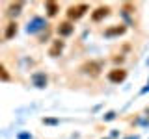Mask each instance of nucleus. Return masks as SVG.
<instances>
[{
  "instance_id": "nucleus-1",
  "label": "nucleus",
  "mask_w": 149,
  "mask_h": 139,
  "mask_svg": "<svg viewBox=\"0 0 149 139\" xmlns=\"http://www.w3.org/2000/svg\"><path fill=\"white\" fill-rule=\"evenodd\" d=\"M80 71L84 74H88L90 78H95V76H99L101 71H102V61H101V59H90V61H84L80 65Z\"/></svg>"
},
{
  "instance_id": "nucleus-2",
  "label": "nucleus",
  "mask_w": 149,
  "mask_h": 139,
  "mask_svg": "<svg viewBox=\"0 0 149 139\" xmlns=\"http://www.w3.org/2000/svg\"><path fill=\"white\" fill-rule=\"evenodd\" d=\"M88 9H90V6H88V4H77V6H69V8H67V19H69V22L82 19L84 15H86Z\"/></svg>"
},
{
  "instance_id": "nucleus-3",
  "label": "nucleus",
  "mask_w": 149,
  "mask_h": 139,
  "mask_svg": "<svg viewBox=\"0 0 149 139\" xmlns=\"http://www.w3.org/2000/svg\"><path fill=\"white\" fill-rule=\"evenodd\" d=\"M106 78H108V82H112V83H121L127 78V71L121 69V67H116V69H112V71H108Z\"/></svg>"
},
{
  "instance_id": "nucleus-4",
  "label": "nucleus",
  "mask_w": 149,
  "mask_h": 139,
  "mask_svg": "<svg viewBox=\"0 0 149 139\" xmlns=\"http://www.w3.org/2000/svg\"><path fill=\"white\" fill-rule=\"evenodd\" d=\"M110 15V8L108 6H99V8H95L91 11V21L93 22H101L104 17H108Z\"/></svg>"
},
{
  "instance_id": "nucleus-5",
  "label": "nucleus",
  "mask_w": 149,
  "mask_h": 139,
  "mask_svg": "<svg viewBox=\"0 0 149 139\" xmlns=\"http://www.w3.org/2000/svg\"><path fill=\"white\" fill-rule=\"evenodd\" d=\"M56 32H58V35L67 37V35H71L73 32H74V24H73V22H69V21H62L58 24V28H56Z\"/></svg>"
},
{
  "instance_id": "nucleus-6",
  "label": "nucleus",
  "mask_w": 149,
  "mask_h": 139,
  "mask_svg": "<svg viewBox=\"0 0 149 139\" xmlns=\"http://www.w3.org/2000/svg\"><path fill=\"white\" fill-rule=\"evenodd\" d=\"M63 48H65V41L54 39L52 41V46L49 48V56H50V58H58V56L63 52Z\"/></svg>"
},
{
  "instance_id": "nucleus-7",
  "label": "nucleus",
  "mask_w": 149,
  "mask_h": 139,
  "mask_svg": "<svg viewBox=\"0 0 149 139\" xmlns=\"http://www.w3.org/2000/svg\"><path fill=\"white\" fill-rule=\"evenodd\" d=\"M125 32H127V26L116 24V26H112V28H106V30H104V35L106 37H114V35H123Z\"/></svg>"
},
{
  "instance_id": "nucleus-8",
  "label": "nucleus",
  "mask_w": 149,
  "mask_h": 139,
  "mask_svg": "<svg viewBox=\"0 0 149 139\" xmlns=\"http://www.w3.org/2000/svg\"><path fill=\"white\" fill-rule=\"evenodd\" d=\"M17 30H19V24H17L15 21L8 22V26H6V32H4V39H13V37L17 35Z\"/></svg>"
},
{
  "instance_id": "nucleus-9",
  "label": "nucleus",
  "mask_w": 149,
  "mask_h": 139,
  "mask_svg": "<svg viewBox=\"0 0 149 139\" xmlns=\"http://www.w3.org/2000/svg\"><path fill=\"white\" fill-rule=\"evenodd\" d=\"M45 11L49 17H56L60 11V4L58 2H52V0H49V2H45Z\"/></svg>"
},
{
  "instance_id": "nucleus-10",
  "label": "nucleus",
  "mask_w": 149,
  "mask_h": 139,
  "mask_svg": "<svg viewBox=\"0 0 149 139\" xmlns=\"http://www.w3.org/2000/svg\"><path fill=\"white\" fill-rule=\"evenodd\" d=\"M0 80H2V82H9V80H11V76L8 74L6 67H4L2 63H0Z\"/></svg>"
},
{
  "instance_id": "nucleus-11",
  "label": "nucleus",
  "mask_w": 149,
  "mask_h": 139,
  "mask_svg": "<svg viewBox=\"0 0 149 139\" xmlns=\"http://www.w3.org/2000/svg\"><path fill=\"white\" fill-rule=\"evenodd\" d=\"M9 8H11V11H9V13H15V15H17V13H19V9H21V8H22V2H17V4H11V6H9Z\"/></svg>"
}]
</instances>
